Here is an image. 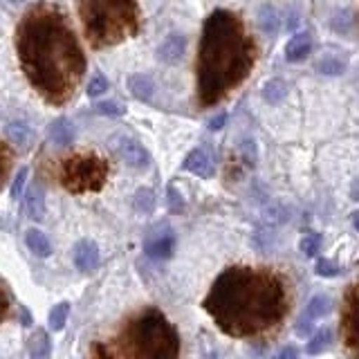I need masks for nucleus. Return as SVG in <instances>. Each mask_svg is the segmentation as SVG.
Instances as JSON below:
<instances>
[{
    "mask_svg": "<svg viewBox=\"0 0 359 359\" xmlns=\"http://www.w3.org/2000/svg\"><path fill=\"white\" fill-rule=\"evenodd\" d=\"M16 54L29 86L48 104L63 106L74 97L86 72V56L59 5L41 0L22 14Z\"/></svg>",
    "mask_w": 359,
    "mask_h": 359,
    "instance_id": "nucleus-1",
    "label": "nucleus"
},
{
    "mask_svg": "<svg viewBox=\"0 0 359 359\" xmlns=\"http://www.w3.org/2000/svg\"><path fill=\"white\" fill-rule=\"evenodd\" d=\"M7 312H9V297H7L5 287L0 285V321L7 317Z\"/></svg>",
    "mask_w": 359,
    "mask_h": 359,
    "instance_id": "nucleus-35",
    "label": "nucleus"
},
{
    "mask_svg": "<svg viewBox=\"0 0 359 359\" xmlns=\"http://www.w3.org/2000/svg\"><path fill=\"white\" fill-rule=\"evenodd\" d=\"M9 3H14V5H16V3H22V0H9Z\"/></svg>",
    "mask_w": 359,
    "mask_h": 359,
    "instance_id": "nucleus-39",
    "label": "nucleus"
},
{
    "mask_svg": "<svg viewBox=\"0 0 359 359\" xmlns=\"http://www.w3.org/2000/svg\"><path fill=\"white\" fill-rule=\"evenodd\" d=\"M351 220H353V227H355V229L359 231V209H357V211L353 213V216H351Z\"/></svg>",
    "mask_w": 359,
    "mask_h": 359,
    "instance_id": "nucleus-38",
    "label": "nucleus"
},
{
    "mask_svg": "<svg viewBox=\"0 0 359 359\" xmlns=\"http://www.w3.org/2000/svg\"><path fill=\"white\" fill-rule=\"evenodd\" d=\"M314 272H317L319 276H323V278H332V276L341 274V267L334 265L332 261H328V258H319L317 265H314Z\"/></svg>",
    "mask_w": 359,
    "mask_h": 359,
    "instance_id": "nucleus-29",
    "label": "nucleus"
},
{
    "mask_svg": "<svg viewBox=\"0 0 359 359\" xmlns=\"http://www.w3.org/2000/svg\"><path fill=\"white\" fill-rule=\"evenodd\" d=\"M27 213L34 220H41L45 213V205H43V189L39 184H34L27 194Z\"/></svg>",
    "mask_w": 359,
    "mask_h": 359,
    "instance_id": "nucleus-23",
    "label": "nucleus"
},
{
    "mask_svg": "<svg viewBox=\"0 0 359 359\" xmlns=\"http://www.w3.org/2000/svg\"><path fill=\"white\" fill-rule=\"evenodd\" d=\"M67 314H70V303L67 301H61V303H56V306L50 310L48 314V325H50V330L54 332H59L65 328V321H67Z\"/></svg>",
    "mask_w": 359,
    "mask_h": 359,
    "instance_id": "nucleus-22",
    "label": "nucleus"
},
{
    "mask_svg": "<svg viewBox=\"0 0 359 359\" xmlns=\"http://www.w3.org/2000/svg\"><path fill=\"white\" fill-rule=\"evenodd\" d=\"M312 52V36L308 32H299L294 34L287 45H285V59L290 63H301V61H306L308 56Z\"/></svg>",
    "mask_w": 359,
    "mask_h": 359,
    "instance_id": "nucleus-14",
    "label": "nucleus"
},
{
    "mask_svg": "<svg viewBox=\"0 0 359 359\" xmlns=\"http://www.w3.org/2000/svg\"><path fill=\"white\" fill-rule=\"evenodd\" d=\"M287 97V86L285 81H280V79H272V81H267L263 86V99L267 101V104H280Z\"/></svg>",
    "mask_w": 359,
    "mask_h": 359,
    "instance_id": "nucleus-20",
    "label": "nucleus"
},
{
    "mask_svg": "<svg viewBox=\"0 0 359 359\" xmlns=\"http://www.w3.org/2000/svg\"><path fill=\"white\" fill-rule=\"evenodd\" d=\"M11 164H14V155L7 149V144L0 142V189L7 182V177L11 173Z\"/></svg>",
    "mask_w": 359,
    "mask_h": 359,
    "instance_id": "nucleus-26",
    "label": "nucleus"
},
{
    "mask_svg": "<svg viewBox=\"0 0 359 359\" xmlns=\"http://www.w3.org/2000/svg\"><path fill=\"white\" fill-rule=\"evenodd\" d=\"M258 48L243 20L229 9H213L198 43L196 90L200 108L220 104L238 88L256 63Z\"/></svg>",
    "mask_w": 359,
    "mask_h": 359,
    "instance_id": "nucleus-3",
    "label": "nucleus"
},
{
    "mask_svg": "<svg viewBox=\"0 0 359 359\" xmlns=\"http://www.w3.org/2000/svg\"><path fill=\"white\" fill-rule=\"evenodd\" d=\"M90 359H115L112 353L104 344H93V351H90Z\"/></svg>",
    "mask_w": 359,
    "mask_h": 359,
    "instance_id": "nucleus-34",
    "label": "nucleus"
},
{
    "mask_svg": "<svg viewBox=\"0 0 359 359\" xmlns=\"http://www.w3.org/2000/svg\"><path fill=\"white\" fill-rule=\"evenodd\" d=\"M108 90V79L104 74H95L93 79H90V83H88V95L90 97H99V95H104Z\"/></svg>",
    "mask_w": 359,
    "mask_h": 359,
    "instance_id": "nucleus-31",
    "label": "nucleus"
},
{
    "mask_svg": "<svg viewBox=\"0 0 359 359\" xmlns=\"http://www.w3.org/2000/svg\"><path fill=\"white\" fill-rule=\"evenodd\" d=\"M184 168L189 173H194L202 180H207L213 175V171H216V166H213V160H211V155L209 151L205 149H196V151H191L187 155V160H184Z\"/></svg>",
    "mask_w": 359,
    "mask_h": 359,
    "instance_id": "nucleus-13",
    "label": "nucleus"
},
{
    "mask_svg": "<svg viewBox=\"0 0 359 359\" xmlns=\"http://www.w3.org/2000/svg\"><path fill=\"white\" fill-rule=\"evenodd\" d=\"M330 341H332V332H330V328H321L317 334L312 337V339L308 341V355H321L325 348L330 346Z\"/></svg>",
    "mask_w": 359,
    "mask_h": 359,
    "instance_id": "nucleus-24",
    "label": "nucleus"
},
{
    "mask_svg": "<svg viewBox=\"0 0 359 359\" xmlns=\"http://www.w3.org/2000/svg\"><path fill=\"white\" fill-rule=\"evenodd\" d=\"M74 265L79 272H93V269L99 265V247L93 241H79L74 245Z\"/></svg>",
    "mask_w": 359,
    "mask_h": 359,
    "instance_id": "nucleus-12",
    "label": "nucleus"
},
{
    "mask_svg": "<svg viewBox=\"0 0 359 359\" xmlns=\"http://www.w3.org/2000/svg\"><path fill=\"white\" fill-rule=\"evenodd\" d=\"M290 306L285 280L256 267H229L213 280L202 301L220 332L245 339L267 332L285 319Z\"/></svg>",
    "mask_w": 359,
    "mask_h": 359,
    "instance_id": "nucleus-2",
    "label": "nucleus"
},
{
    "mask_svg": "<svg viewBox=\"0 0 359 359\" xmlns=\"http://www.w3.org/2000/svg\"><path fill=\"white\" fill-rule=\"evenodd\" d=\"M224 123H227V112H218V115L209 121V130H220Z\"/></svg>",
    "mask_w": 359,
    "mask_h": 359,
    "instance_id": "nucleus-36",
    "label": "nucleus"
},
{
    "mask_svg": "<svg viewBox=\"0 0 359 359\" xmlns=\"http://www.w3.org/2000/svg\"><path fill=\"white\" fill-rule=\"evenodd\" d=\"M328 310H330L328 297H321V294L319 297H312L310 303L306 306V310H303V314L299 317V321H297V334L299 337H308L312 332V328H314V321L325 317V314H328Z\"/></svg>",
    "mask_w": 359,
    "mask_h": 359,
    "instance_id": "nucleus-10",
    "label": "nucleus"
},
{
    "mask_svg": "<svg viewBox=\"0 0 359 359\" xmlns=\"http://www.w3.org/2000/svg\"><path fill=\"white\" fill-rule=\"evenodd\" d=\"M48 137L56 146H70L74 142V126H72V121L65 119V117L54 119L50 123V128H48Z\"/></svg>",
    "mask_w": 359,
    "mask_h": 359,
    "instance_id": "nucleus-15",
    "label": "nucleus"
},
{
    "mask_svg": "<svg viewBox=\"0 0 359 359\" xmlns=\"http://www.w3.org/2000/svg\"><path fill=\"white\" fill-rule=\"evenodd\" d=\"M175 250V233L166 227V224H160L157 229H153L144 241V254L153 258V261H164L173 254Z\"/></svg>",
    "mask_w": 359,
    "mask_h": 359,
    "instance_id": "nucleus-8",
    "label": "nucleus"
},
{
    "mask_svg": "<svg viewBox=\"0 0 359 359\" xmlns=\"http://www.w3.org/2000/svg\"><path fill=\"white\" fill-rule=\"evenodd\" d=\"M128 90L135 99L151 101L155 95V83H153V79L146 76V74H130L128 76Z\"/></svg>",
    "mask_w": 359,
    "mask_h": 359,
    "instance_id": "nucleus-16",
    "label": "nucleus"
},
{
    "mask_svg": "<svg viewBox=\"0 0 359 359\" xmlns=\"http://www.w3.org/2000/svg\"><path fill=\"white\" fill-rule=\"evenodd\" d=\"M276 359H299V348L297 346H287V348H283V351L278 353Z\"/></svg>",
    "mask_w": 359,
    "mask_h": 359,
    "instance_id": "nucleus-37",
    "label": "nucleus"
},
{
    "mask_svg": "<svg viewBox=\"0 0 359 359\" xmlns=\"http://www.w3.org/2000/svg\"><path fill=\"white\" fill-rule=\"evenodd\" d=\"M5 135H7V140L18 146V149H25V146L29 144L32 140V130L27 123H22V121H11L5 126Z\"/></svg>",
    "mask_w": 359,
    "mask_h": 359,
    "instance_id": "nucleus-19",
    "label": "nucleus"
},
{
    "mask_svg": "<svg viewBox=\"0 0 359 359\" xmlns=\"http://www.w3.org/2000/svg\"><path fill=\"white\" fill-rule=\"evenodd\" d=\"M25 184H27V168H18V173L14 177V184H11V200H18L22 196V191H25Z\"/></svg>",
    "mask_w": 359,
    "mask_h": 359,
    "instance_id": "nucleus-32",
    "label": "nucleus"
},
{
    "mask_svg": "<svg viewBox=\"0 0 359 359\" xmlns=\"http://www.w3.org/2000/svg\"><path fill=\"white\" fill-rule=\"evenodd\" d=\"M115 151L117 155L121 157L123 162H126L128 166L133 168H146L151 164V155L149 151L144 149V146L137 142V140H133V137H117L115 140Z\"/></svg>",
    "mask_w": 359,
    "mask_h": 359,
    "instance_id": "nucleus-9",
    "label": "nucleus"
},
{
    "mask_svg": "<svg viewBox=\"0 0 359 359\" xmlns=\"http://www.w3.org/2000/svg\"><path fill=\"white\" fill-rule=\"evenodd\" d=\"M299 250L303 256H317L321 250V236L319 233H306L299 243Z\"/></svg>",
    "mask_w": 359,
    "mask_h": 359,
    "instance_id": "nucleus-27",
    "label": "nucleus"
},
{
    "mask_svg": "<svg viewBox=\"0 0 359 359\" xmlns=\"http://www.w3.org/2000/svg\"><path fill=\"white\" fill-rule=\"evenodd\" d=\"M258 27L265 36H276L278 32V11L272 5H263L258 9Z\"/></svg>",
    "mask_w": 359,
    "mask_h": 359,
    "instance_id": "nucleus-18",
    "label": "nucleus"
},
{
    "mask_svg": "<svg viewBox=\"0 0 359 359\" xmlns=\"http://www.w3.org/2000/svg\"><path fill=\"white\" fill-rule=\"evenodd\" d=\"M133 202H135V209L140 213H151L155 209V194L151 189H140L137 194H135Z\"/></svg>",
    "mask_w": 359,
    "mask_h": 359,
    "instance_id": "nucleus-25",
    "label": "nucleus"
},
{
    "mask_svg": "<svg viewBox=\"0 0 359 359\" xmlns=\"http://www.w3.org/2000/svg\"><path fill=\"white\" fill-rule=\"evenodd\" d=\"M95 110L99 115H106V117H121L126 108H123L119 101H101V104L95 106Z\"/></svg>",
    "mask_w": 359,
    "mask_h": 359,
    "instance_id": "nucleus-30",
    "label": "nucleus"
},
{
    "mask_svg": "<svg viewBox=\"0 0 359 359\" xmlns=\"http://www.w3.org/2000/svg\"><path fill=\"white\" fill-rule=\"evenodd\" d=\"M36 339H39V344L32 339V346H29L32 357L34 359H45V357L50 355V339H48V334H45L43 330H36Z\"/></svg>",
    "mask_w": 359,
    "mask_h": 359,
    "instance_id": "nucleus-28",
    "label": "nucleus"
},
{
    "mask_svg": "<svg viewBox=\"0 0 359 359\" xmlns=\"http://www.w3.org/2000/svg\"><path fill=\"white\" fill-rule=\"evenodd\" d=\"M25 243H27V247H29V252H32V254H36V256H41V258H48V256L52 254V243H50V238H48V236H45L41 229H36V227L27 229V233H25Z\"/></svg>",
    "mask_w": 359,
    "mask_h": 359,
    "instance_id": "nucleus-17",
    "label": "nucleus"
},
{
    "mask_svg": "<svg viewBox=\"0 0 359 359\" xmlns=\"http://www.w3.org/2000/svg\"><path fill=\"white\" fill-rule=\"evenodd\" d=\"M184 50H187V39L182 34L173 32V34H168V36L160 43V48H157V61L168 63V65L180 63L184 56Z\"/></svg>",
    "mask_w": 359,
    "mask_h": 359,
    "instance_id": "nucleus-11",
    "label": "nucleus"
},
{
    "mask_svg": "<svg viewBox=\"0 0 359 359\" xmlns=\"http://www.w3.org/2000/svg\"><path fill=\"white\" fill-rule=\"evenodd\" d=\"M108 180V162L97 153H74L59 164V182L70 194L99 191Z\"/></svg>",
    "mask_w": 359,
    "mask_h": 359,
    "instance_id": "nucleus-6",
    "label": "nucleus"
},
{
    "mask_svg": "<svg viewBox=\"0 0 359 359\" xmlns=\"http://www.w3.org/2000/svg\"><path fill=\"white\" fill-rule=\"evenodd\" d=\"M341 339L353 359H359V283L351 285L344 297Z\"/></svg>",
    "mask_w": 359,
    "mask_h": 359,
    "instance_id": "nucleus-7",
    "label": "nucleus"
},
{
    "mask_svg": "<svg viewBox=\"0 0 359 359\" xmlns=\"http://www.w3.org/2000/svg\"><path fill=\"white\" fill-rule=\"evenodd\" d=\"M119 348L126 359H177L180 334L162 310L144 308L123 323Z\"/></svg>",
    "mask_w": 359,
    "mask_h": 359,
    "instance_id": "nucleus-4",
    "label": "nucleus"
},
{
    "mask_svg": "<svg viewBox=\"0 0 359 359\" xmlns=\"http://www.w3.org/2000/svg\"><path fill=\"white\" fill-rule=\"evenodd\" d=\"M166 196H168V209H171V213H182L184 211V198L177 194L175 187H168Z\"/></svg>",
    "mask_w": 359,
    "mask_h": 359,
    "instance_id": "nucleus-33",
    "label": "nucleus"
},
{
    "mask_svg": "<svg viewBox=\"0 0 359 359\" xmlns=\"http://www.w3.org/2000/svg\"><path fill=\"white\" fill-rule=\"evenodd\" d=\"M317 70L325 76H339L346 70V61L337 54H325L323 59L317 63Z\"/></svg>",
    "mask_w": 359,
    "mask_h": 359,
    "instance_id": "nucleus-21",
    "label": "nucleus"
},
{
    "mask_svg": "<svg viewBox=\"0 0 359 359\" xmlns=\"http://www.w3.org/2000/svg\"><path fill=\"white\" fill-rule=\"evenodd\" d=\"M79 18L95 50L119 45L140 32L137 0H79Z\"/></svg>",
    "mask_w": 359,
    "mask_h": 359,
    "instance_id": "nucleus-5",
    "label": "nucleus"
}]
</instances>
